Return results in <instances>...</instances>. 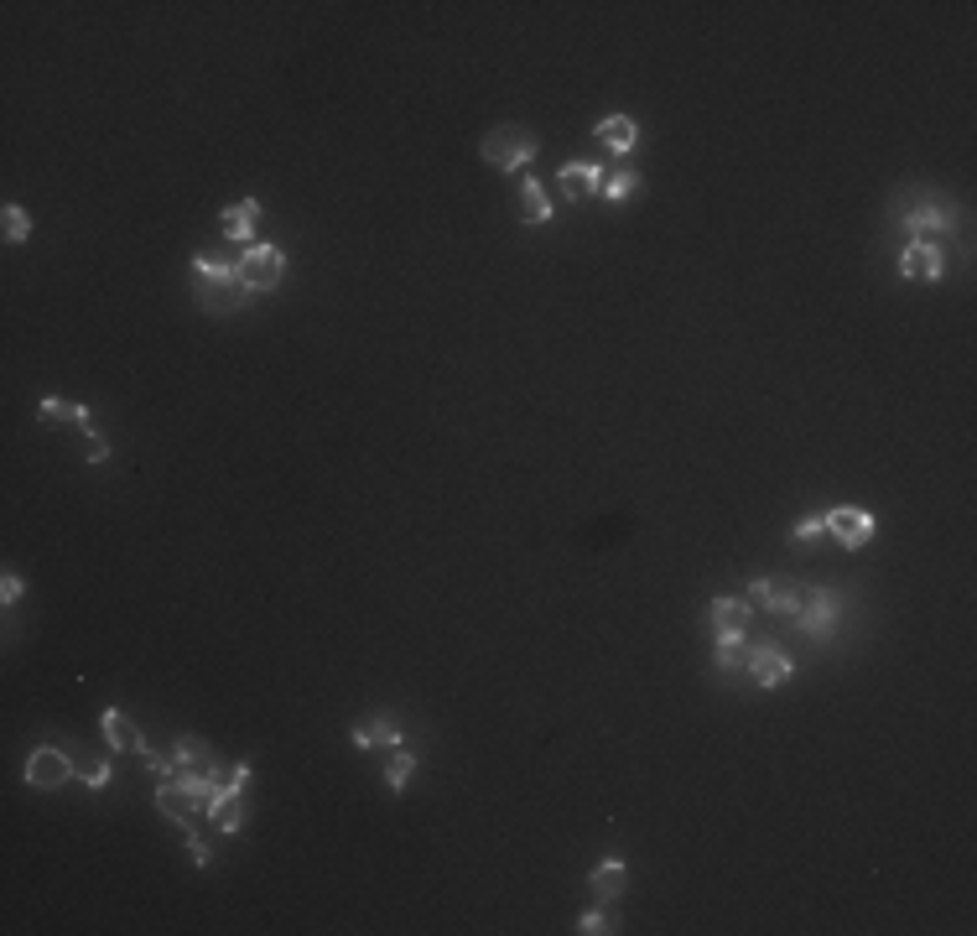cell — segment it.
I'll return each instance as SVG.
<instances>
[{"mask_svg": "<svg viewBox=\"0 0 977 936\" xmlns=\"http://www.w3.org/2000/svg\"><path fill=\"white\" fill-rule=\"evenodd\" d=\"M193 281H198V302H208L214 312L245 302V281H240V266L229 260H214V255H193Z\"/></svg>", "mask_w": 977, "mask_h": 936, "instance_id": "obj_1", "label": "cell"}, {"mask_svg": "<svg viewBox=\"0 0 977 936\" xmlns=\"http://www.w3.org/2000/svg\"><path fill=\"white\" fill-rule=\"evenodd\" d=\"M484 162L494 167V172H525L536 162V151H541V141L531 136L525 125H499V130H489L484 136Z\"/></svg>", "mask_w": 977, "mask_h": 936, "instance_id": "obj_2", "label": "cell"}, {"mask_svg": "<svg viewBox=\"0 0 977 936\" xmlns=\"http://www.w3.org/2000/svg\"><path fill=\"white\" fill-rule=\"evenodd\" d=\"M281 276H286L281 245H250V250H240V281H245V292H271V286H281Z\"/></svg>", "mask_w": 977, "mask_h": 936, "instance_id": "obj_3", "label": "cell"}, {"mask_svg": "<svg viewBox=\"0 0 977 936\" xmlns=\"http://www.w3.org/2000/svg\"><path fill=\"white\" fill-rule=\"evenodd\" d=\"M806 635H837V619H842V593L832 588H811L801 593V609L790 614Z\"/></svg>", "mask_w": 977, "mask_h": 936, "instance_id": "obj_4", "label": "cell"}, {"mask_svg": "<svg viewBox=\"0 0 977 936\" xmlns=\"http://www.w3.org/2000/svg\"><path fill=\"white\" fill-rule=\"evenodd\" d=\"M822 526L848 546V552H863L868 541H874V515L868 510H858V505H832L827 515H822Z\"/></svg>", "mask_w": 977, "mask_h": 936, "instance_id": "obj_5", "label": "cell"}, {"mask_svg": "<svg viewBox=\"0 0 977 936\" xmlns=\"http://www.w3.org/2000/svg\"><path fill=\"white\" fill-rule=\"evenodd\" d=\"M68 775H78V765L68 760L63 749H52V744L32 749V760H26V786H37V791H58V786H68Z\"/></svg>", "mask_w": 977, "mask_h": 936, "instance_id": "obj_6", "label": "cell"}, {"mask_svg": "<svg viewBox=\"0 0 977 936\" xmlns=\"http://www.w3.org/2000/svg\"><path fill=\"white\" fill-rule=\"evenodd\" d=\"M749 609H764V614H796L801 609V588L790 578H754L749 583Z\"/></svg>", "mask_w": 977, "mask_h": 936, "instance_id": "obj_7", "label": "cell"}, {"mask_svg": "<svg viewBox=\"0 0 977 936\" xmlns=\"http://www.w3.org/2000/svg\"><path fill=\"white\" fill-rule=\"evenodd\" d=\"M900 276H915V281H941L946 276V255L936 240H910L900 250Z\"/></svg>", "mask_w": 977, "mask_h": 936, "instance_id": "obj_8", "label": "cell"}, {"mask_svg": "<svg viewBox=\"0 0 977 936\" xmlns=\"http://www.w3.org/2000/svg\"><path fill=\"white\" fill-rule=\"evenodd\" d=\"M603 172L598 162H562V172H557V188H562V198L567 203H583V198H593V193H603Z\"/></svg>", "mask_w": 977, "mask_h": 936, "instance_id": "obj_9", "label": "cell"}, {"mask_svg": "<svg viewBox=\"0 0 977 936\" xmlns=\"http://www.w3.org/2000/svg\"><path fill=\"white\" fill-rule=\"evenodd\" d=\"M255 219H260V203L255 198H240V203H229L224 214H219V229H224V240H234V245H255Z\"/></svg>", "mask_w": 977, "mask_h": 936, "instance_id": "obj_10", "label": "cell"}, {"mask_svg": "<svg viewBox=\"0 0 977 936\" xmlns=\"http://www.w3.org/2000/svg\"><path fill=\"white\" fill-rule=\"evenodd\" d=\"M790 671H796V666H790V656H780L775 645H754V650H749V676H754L759 687H780V682H790Z\"/></svg>", "mask_w": 977, "mask_h": 936, "instance_id": "obj_11", "label": "cell"}, {"mask_svg": "<svg viewBox=\"0 0 977 936\" xmlns=\"http://www.w3.org/2000/svg\"><path fill=\"white\" fill-rule=\"evenodd\" d=\"M99 723H104V739H110V749H115V754H141V749H146L141 728L130 723L120 708H104V718H99Z\"/></svg>", "mask_w": 977, "mask_h": 936, "instance_id": "obj_12", "label": "cell"}, {"mask_svg": "<svg viewBox=\"0 0 977 936\" xmlns=\"http://www.w3.org/2000/svg\"><path fill=\"white\" fill-rule=\"evenodd\" d=\"M172 786L182 791V801L203 806V812H208V801H214V796L224 791V786H219V775H214V765H208V770H177Z\"/></svg>", "mask_w": 977, "mask_h": 936, "instance_id": "obj_13", "label": "cell"}, {"mask_svg": "<svg viewBox=\"0 0 977 936\" xmlns=\"http://www.w3.org/2000/svg\"><path fill=\"white\" fill-rule=\"evenodd\" d=\"M593 136L609 146V151L629 156V151H635V141H640V130H635V120H629V115H603V120L593 125Z\"/></svg>", "mask_w": 977, "mask_h": 936, "instance_id": "obj_14", "label": "cell"}, {"mask_svg": "<svg viewBox=\"0 0 977 936\" xmlns=\"http://www.w3.org/2000/svg\"><path fill=\"white\" fill-rule=\"evenodd\" d=\"M208 822H214L219 832H240L245 827V791H219L214 801H208Z\"/></svg>", "mask_w": 977, "mask_h": 936, "instance_id": "obj_15", "label": "cell"}, {"mask_svg": "<svg viewBox=\"0 0 977 936\" xmlns=\"http://www.w3.org/2000/svg\"><path fill=\"white\" fill-rule=\"evenodd\" d=\"M624 879H629V869L619 864V858H609V864H598V869L588 874V890H593L598 905H609V900L624 895Z\"/></svg>", "mask_w": 977, "mask_h": 936, "instance_id": "obj_16", "label": "cell"}, {"mask_svg": "<svg viewBox=\"0 0 977 936\" xmlns=\"http://www.w3.org/2000/svg\"><path fill=\"white\" fill-rule=\"evenodd\" d=\"M349 739H354V749H401V728L390 718H375V723H359Z\"/></svg>", "mask_w": 977, "mask_h": 936, "instance_id": "obj_17", "label": "cell"}, {"mask_svg": "<svg viewBox=\"0 0 977 936\" xmlns=\"http://www.w3.org/2000/svg\"><path fill=\"white\" fill-rule=\"evenodd\" d=\"M946 224H952V214H946L941 203H920L915 214H905V229L915 234V240H936V234H941Z\"/></svg>", "mask_w": 977, "mask_h": 936, "instance_id": "obj_18", "label": "cell"}, {"mask_svg": "<svg viewBox=\"0 0 977 936\" xmlns=\"http://www.w3.org/2000/svg\"><path fill=\"white\" fill-rule=\"evenodd\" d=\"M707 619H712V630H744V624H749V598H712Z\"/></svg>", "mask_w": 977, "mask_h": 936, "instance_id": "obj_19", "label": "cell"}, {"mask_svg": "<svg viewBox=\"0 0 977 936\" xmlns=\"http://www.w3.org/2000/svg\"><path fill=\"white\" fill-rule=\"evenodd\" d=\"M37 416H42V422H73L78 432L89 427V406H78V401H58V396L42 401V406H37Z\"/></svg>", "mask_w": 977, "mask_h": 936, "instance_id": "obj_20", "label": "cell"}, {"mask_svg": "<svg viewBox=\"0 0 977 936\" xmlns=\"http://www.w3.org/2000/svg\"><path fill=\"white\" fill-rule=\"evenodd\" d=\"M411 770H416V754H411V749H390V760H385V786H390V791H406Z\"/></svg>", "mask_w": 977, "mask_h": 936, "instance_id": "obj_21", "label": "cell"}, {"mask_svg": "<svg viewBox=\"0 0 977 936\" xmlns=\"http://www.w3.org/2000/svg\"><path fill=\"white\" fill-rule=\"evenodd\" d=\"M520 198H525V219H531V224H546L551 219V198H546V188H541L536 177H525Z\"/></svg>", "mask_w": 977, "mask_h": 936, "instance_id": "obj_22", "label": "cell"}, {"mask_svg": "<svg viewBox=\"0 0 977 936\" xmlns=\"http://www.w3.org/2000/svg\"><path fill=\"white\" fill-rule=\"evenodd\" d=\"M0 224H6V240H11V245L32 240V214H26L21 203H6V208H0Z\"/></svg>", "mask_w": 977, "mask_h": 936, "instance_id": "obj_23", "label": "cell"}, {"mask_svg": "<svg viewBox=\"0 0 977 936\" xmlns=\"http://www.w3.org/2000/svg\"><path fill=\"white\" fill-rule=\"evenodd\" d=\"M738 656H744V630H718V650H712V661L718 671H733Z\"/></svg>", "mask_w": 977, "mask_h": 936, "instance_id": "obj_24", "label": "cell"}, {"mask_svg": "<svg viewBox=\"0 0 977 936\" xmlns=\"http://www.w3.org/2000/svg\"><path fill=\"white\" fill-rule=\"evenodd\" d=\"M172 760H177L182 770H208V744H198V739L182 734V739H177V749H172Z\"/></svg>", "mask_w": 977, "mask_h": 936, "instance_id": "obj_25", "label": "cell"}, {"mask_svg": "<svg viewBox=\"0 0 977 936\" xmlns=\"http://www.w3.org/2000/svg\"><path fill=\"white\" fill-rule=\"evenodd\" d=\"M640 193V172H614V177H603V198L609 203H624V198H635Z\"/></svg>", "mask_w": 977, "mask_h": 936, "instance_id": "obj_26", "label": "cell"}, {"mask_svg": "<svg viewBox=\"0 0 977 936\" xmlns=\"http://www.w3.org/2000/svg\"><path fill=\"white\" fill-rule=\"evenodd\" d=\"M577 931H583V936H603V931H619V921H614L603 905H593V910H583V916H577Z\"/></svg>", "mask_w": 977, "mask_h": 936, "instance_id": "obj_27", "label": "cell"}, {"mask_svg": "<svg viewBox=\"0 0 977 936\" xmlns=\"http://www.w3.org/2000/svg\"><path fill=\"white\" fill-rule=\"evenodd\" d=\"M141 765H146L156 780H177V770H182L177 760H167V754H156V749H141Z\"/></svg>", "mask_w": 977, "mask_h": 936, "instance_id": "obj_28", "label": "cell"}, {"mask_svg": "<svg viewBox=\"0 0 977 936\" xmlns=\"http://www.w3.org/2000/svg\"><path fill=\"white\" fill-rule=\"evenodd\" d=\"M78 780H84L89 791L110 786V760H89V765H78Z\"/></svg>", "mask_w": 977, "mask_h": 936, "instance_id": "obj_29", "label": "cell"}, {"mask_svg": "<svg viewBox=\"0 0 977 936\" xmlns=\"http://www.w3.org/2000/svg\"><path fill=\"white\" fill-rule=\"evenodd\" d=\"M21 593H26V583L16 578V572H6V578H0V604H6V609L21 604Z\"/></svg>", "mask_w": 977, "mask_h": 936, "instance_id": "obj_30", "label": "cell"}, {"mask_svg": "<svg viewBox=\"0 0 977 936\" xmlns=\"http://www.w3.org/2000/svg\"><path fill=\"white\" fill-rule=\"evenodd\" d=\"M822 531H827V526H822V515H806V520H796V531H790V536H796V541H816Z\"/></svg>", "mask_w": 977, "mask_h": 936, "instance_id": "obj_31", "label": "cell"}, {"mask_svg": "<svg viewBox=\"0 0 977 936\" xmlns=\"http://www.w3.org/2000/svg\"><path fill=\"white\" fill-rule=\"evenodd\" d=\"M84 442H89V463H104V458H110V442H104L94 427H84Z\"/></svg>", "mask_w": 977, "mask_h": 936, "instance_id": "obj_32", "label": "cell"}, {"mask_svg": "<svg viewBox=\"0 0 977 936\" xmlns=\"http://www.w3.org/2000/svg\"><path fill=\"white\" fill-rule=\"evenodd\" d=\"M188 853H193V864H198V869H208V864H214V853H208V843L198 838V832H188Z\"/></svg>", "mask_w": 977, "mask_h": 936, "instance_id": "obj_33", "label": "cell"}, {"mask_svg": "<svg viewBox=\"0 0 977 936\" xmlns=\"http://www.w3.org/2000/svg\"><path fill=\"white\" fill-rule=\"evenodd\" d=\"M250 786V765L240 760V765H234V775H229V791H245Z\"/></svg>", "mask_w": 977, "mask_h": 936, "instance_id": "obj_34", "label": "cell"}]
</instances>
